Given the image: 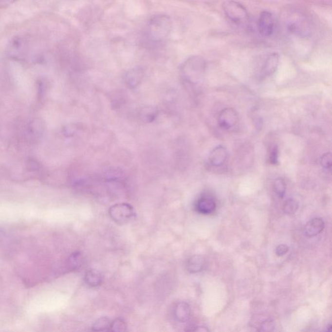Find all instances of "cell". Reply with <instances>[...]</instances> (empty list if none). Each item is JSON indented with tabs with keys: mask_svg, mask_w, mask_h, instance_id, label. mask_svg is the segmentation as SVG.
<instances>
[{
	"mask_svg": "<svg viewBox=\"0 0 332 332\" xmlns=\"http://www.w3.org/2000/svg\"><path fill=\"white\" fill-rule=\"evenodd\" d=\"M206 71V62L204 58L197 55L190 56L182 64L181 78L187 87H197L203 83Z\"/></svg>",
	"mask_w": 332,
	"mask_h": 332,
	"instance_id": "obj_1",
	"label": "cell"
},
{
	"mask_svg": "<svg viewBox=\"0 0 332 332\" xmlns=\"http://www.w3.org/2000/svg\"><path fill=\"white\" fill-rule=\"evenodd\" d=\"M45 124L39 118L27 119L17 127L16 135L23 143L34 145L38 143L44 135Z\"/></svg>",
	"mask_w": 332,
	"mask_h": 332,
	"instance_id": "obj_2",
	"label": "cell"
},
{
	"mask_svg": "<svg viewBox=\"0 0 332 332\" xmlns=\"http://www.w3.org/2000/svg\"><path fill=\"white\" fill-rule=\"evenodd\" d=\"M171 28V19L169 16L155 15L148 23V34L154 42H163L169 36Z\"/></svg>",
	"mask_w": 332,
	"mask_h": 332,
	"instance_id": "obj_3",
	"label": "cell"
},
{
	"mask_svg": "<svg viewBox=\"0 0 332 332\" xmlns=\"http://www.w3.org/2000/svg\"><path fill=\"white\" fill-rule=\"evenodd\" d=\"M29 50L28 37L17 35L12 37L6 46V53L12 59L22 61L27 57Z\"/></svg>",
	"mask_w": 332,
	"mask_h": 332,
	"instance_id": "obj_4",
	"label": "cell"
},
{
	"mask_svg": "<svg viewBox=\"0 0 332 332\" xmlns=\"http://www.w3.org/2000/svg\"><path fill=\"white\" fill-rule=\"evenodd\" d=\"M287 29L291 33L300 37L309 36L311 27L306 16L300 12H291L286 19Z\"/></svg>",
	"mask_w": 332,
	"mask_h": 332,
	"instance_id": "obj_5",
	"label": "cell"
},
{
	"mask_svg": "<svg viewBox=\"0 0 332 332\" xmlns=\"http://www.w3.org/2000/svg\"><path fill=\"white\" fill-rule=\"evenodd\" d=\"M222 9L227 18L236 24H243L247 22L249 18V13L247 9L239 2L224 1L222 3Z\"/></svg>",
	"mask_w": 332,
	"mask_h": 332,
	"instance_id": "obj_6",
	"label": "cell"
},
{
	"mask_svg": "<svg viewBox=\"0 0 332 332\" xmlns=\"http://www.w3.org/2000/svg\"><path fill=\"white\" fill-rule=\"evenodd\" d=\"M109 212L112 220L118 224L127 223L136 216L133 207L127 203L113 205L109 209Z\"/></svg>",
	"mask_w": 332,
	"mask_h": 332,
	"instance_id": "obj_7",
	"label": "cell"
},
{
	"mask_svg": "<svg viewBox=\"0 0 332 332\" xmlns=\"http://www.w3.org/2000/svg\"><path fill=\"white\" fill-rule=\"evenodd\" d=\"M219 126L224 130H230L237 126L239 122V115L233 108L222 109L218 115Z\"/></svg>",
	"mask_w": 332,
	"mask_h": 332,
	"instance_id": "obj_8",
	"label": "cell"
},
{
	"mask_svg": "<svg viewBox=\"0 0 332 332\" xmlns=\"http://www.w3.org/2000/svg\"><path fill=\"white\" fill-rule=\"evenodd\" d=\"M258 29L263 37H270L274 32V16L269 11L261 12L258 19Z\"/></svg>",
	"mask_w": 332,
	"mask_h": 332,
	"instance_id": "obj_9",
	"label": "cell"
},
{
	"mask_svg": "<svg viewBox=\"0 0 332 332\" xmlns=\"http://www.w3.org/2000/svg\"><path fill=\"white\" fill-rule=\"evenodd\" d=\"M144 71L141 67L132 68L124 74V81L130 89H135L143 81Z\"/></svg>",
	"mask_w": 332,
	"mask_h": 332,
	"instance_id": "obj_10",
	"label": "cell"
},
{
	"mask_svg": "<svg viewBox=\"0 0 332 332\" xmlns=\"http://www.w3.org/2000/svg\"><path fill=\"white\" fill-rule=\"evenodd\" d=\"M280 62V56L277 53H273L269 55L261 69V75L263 77H268L273 75L277 72Z\"/></svg>",
	"mask_w": 332,
	"mask_h": 332,
	"instance_id": "obj_11",
	"label": "cell"
},
{
	"mask_svg": "<svg viewBox=\"0 0 332 332\" xmlns=\"http://www.w3.org/2000/svg\"><path fill=\"white\" fill-rule=\"evenodd\" d=\"M195 210L200 214L208 215L214 212L216 208V203L212 197L203 196L197 200L195 205Z\"/></svg>",
	"mask_w": 332,
	"mask_h": 332,
	"instance_id": "obj_12",
	"label": "cell"
},
{
	"mask_svg": "<svg viewBox=\"0 0 332 332\" xmlns=\"http://www.w3.org/2000/svg\"><path fill=\"white\" fill-rule=\"evenodd\" d=\"M228 153L224 146H218L211 151L209 160L210 163L215 167L222 166L227 159Z\"/></svg>",
	"mask_w": 332,
	"mask_h": 332,
	"instance_id": "obj_13",
	"label": "cell"
},
{
	"mask_svg": "<svg viewBox=\"0 0 332 332\" xmlns=\"http://www.w3.org/2000/svg\"><path fill=\"white\" fill-rule=\"evenodd\" d=\"M325 226V222L321 218H314L306 224L304 232L308 237H314L323 232Z\"/></svg>",
	"mask_w": 332,
	"mask_h": 332,
	"instance_id": "obj_14",
	"label": "cell"
},
{
	"mask_svg": "<svg viewBox=\"0 0 332 332\" xmlns=\"http://www.w3.org/2000/svg\"><path fill=\"white\" fill-rule=\"evenodd\" d=\"M174 315L177 321L185 323L190 318V306L185 302H178L174 310Z\"/></svg>",
	"mask_w": 332,
	"mask_h": 332,
	"instance_id": "obj_15",
	"label": "cell"
},
{
	"mask_svg": "<svg viewBox=\"0 0 332 332\" xmlns=\"http://www.w3.org/2000/svg\"><path fill=\"white\" fill-rule=\"evenodd\" d=\"M158 116H159V110L157 107L151 106V105L142 107L138 113L140 120L146 124L153 122L157 118Z\"/></svg>",
	"mask_w": 332,
	"mask_h": 332,
	"instance_id": "obj_16",
	"label": "cell"
},
{
	"mask_svg": "<svg viewBox=\"0 0 332 332\" xmlns=\"http://www.w3.org/2000/svg\"><path fill=\"white\" fill-rule=\"evenodd\" d=\"M206 265V259L203 256L195 255L187 259L186 267L191 273H197L203 270Z\"/></svg>",
	"mask_w": 332,
	"mask_h": 332,
	"instance_id": "obj_17",
	"label": "cell"
},
{
	"mask_svg": "<svg viewBox=\"0 0 332 332\" xmlns=\"http://www.w3.org/2000/svg\"><path fill=\"white\" fill-rule=\"evenodd\" d=\"M85 281L86 284L89 285V286L95 288V287L100 286L102 283V275L95 269H90L85 273Z\"/></svg>",
	"mask_w": 332,
	"mask_h": 332,
	"instance_id": "obj_18",
	"label": "cell"
},
{
	"mask_svg": "<svg viewBox=\"0 0 332 332\" xmlns=\"http://www.w3.org/2000/svg\"><path fill=\"white\" fill-rule=\"evenodd\" d=\"M50 89V82L45 77L39 78L37 81V99L39 101L44 100Z\"/></svg>",
	"mask_w": 332,
	"mask_h": 332,
	"instance_id": "obj_19",
	"label": "cell"
},
{
	"mask_svg": "<svg viewBox=\"0 0 332 332\" xmlns=\"http://www.w3.org/2000/svg\"><path fill=\"white\" fill-rule=\"evenodd\" d=\"M82 263H83V257H82L81 254L77 252V253L72 254L68 258L66 266L70 271H75L81 266Z\"/></svg>",
	"mask_w": 332,
	"mask_h": 332,
	"instance_id": "obj_20",
	"label": "cell"
},
{
	"mask_svg": "<svg viewBox=\"0 0 332 332\" xmlns=\"http://www.w3.org/2000/svg\"><path fill=\"white\" fill-rule=\"evenodd\" d=\"M111 321L110 319L107 317H102L99 318L93 323L92 327V331L93 332H100L106 331L110 328Z\"/></svg>",
	"mask_w": 332,
	"mask_h": 332,
	"instance_id": "obj_21",
	"label": "cell"
},
{
	"mask_svg": "<svg viewBox=\"0 0 332 332\" xmlns=\"http://www.w3.org/2000/svg\"><path fill=\"white\" fill-rule=\"evenodd\" d=\"M127 323L122 318H117L114 321L111 322L110 332H126Z\"/></svg>",
	"mask_w": 332,
	"mask_h": 332,
	"instance_id": "obj_22",
	"label": "cell"
},
{
	"mask_svg": "<svg viewBox=\"0 0 332 332\" xmlns=\"http://www.w3.org/2000/svg\"><path fill=\"white\" fill-rule=\"evenodd\" d=\"M298 209V203L294 199H288L285 201L283 210L286 214L293 215L296 213Z\"/></svg>",
	"mask_w": 332,
	"mask_h": 332,
	"instance_id": "obj_23",
	"label": "cell"
},
{
	"mask_svg": "<svg viewBox=\"0 0 332 332\" xmlns=\"http://www.w3.org/2000/svg\"><path fill=\"white\" fill-rule=\"evenodd\" d=\"M273 187H274L275 192L276 193V194L278 195V197L283 198L284 196L285 193H286V184L284 179L278 178V179L275 180L274 184H273Z\"/></svg>",
	"mask_w": 332,
	"mask_h": 332,
	"instance_id": "obj_24",
	"label": "cell"
},
{
	"mask_svg": "<svg viewBox=\"0 0 332 332\" xmlns=\"http://www.w3.org/2000/svg\"><path fill=\"white\" fill-rule=\"evenodd\" d=\"M78 130H79V127L77 124H70L64 126L62 128L61 132L64 137L70 138L75 135Z\"/></svg>",
	"mask_w": 332,
	"mask_h": 332,
	"instance_id": "obj_25",
	"label": "cell"
},
{
	"mask_svg": "<svg viewBox=\"0 0 332 332\" xmlns=\"http://www.w3.org/2000/svg\"><path fill=\"white\" fill-rule=\"evenodd\" d=\"M275 325L274 321L271 319H267L266 321L263 322L258 332H273L275 331Z\"/></svg>",
	"mask_w": 332,
	"mask_h": 332,
	"instance_id": "obj_26",
	"label": "cell"
},
{
	"mask_svg": "<svg viewBox=\"0 0 332 332\" xmlns=\"http://www.w3.org/2000/svg\"><path fill=\"white\" fill-rule=\"evenodd\" d=\"M269 161L272 165H277L278 161V148L277 145H273L270 148L269 155Z\"/></svg>",
	"mask_w": 332,
	"mask_h": 332,
	"instance_id": "obj_27",
	"label": "cell"
},
{
	"mask_svg": "<svg viewBox=\"0 0 332 332\" xmlns=\"http://www.w3.org/2000/svg\"><path fill=\"white\" fill-rule=\"evenodd\" d=\"M321 165L324 168L331 169L332 166V156L331 153L324 154L321 158Z\"/></svg>",
	"mask_w": 332,
	"mask_h": 332,
	"instance_id": "obj_28",
	"label": "cell"
},
{
	"mask_svg": "<svg viewBox=\"0 0 332 332\" xmlns=\"http://www.w3.org/2000/svg\"><path fill=\"white\" fill-rule=\"evenodd\" d=\"M289 251V247L286 245L284 244H281L279 245L276 249V254L278 257H282L288 253Z\"/></svg>",
	"mask_w": 332,
	"mask_h": 332,
	"instance_id": "obj_29",
	"label": "cell"
},
{
	"mask_svg": "<svg viewBox=\"0 0 332 332\" xmlns=\"http://www.w3.org/2000/svg\"><path fill=\"white\" fill-rule=\"evenodd\" d=\"M190 332H210V331L206 327H197L191 331Z\"/></svg>",
	"mask_w": 332,
	"mask_h": 332,
	"instance_id": "obj_30",
	"label": "cell"
},
{
	"mask_svg": "<svg viewBox=\"0 0 332 332\" xmlns=\"http://www.w3.org/2000/svg\"><path fill=\"white\" fill-rule=\"evenodd\" d=\"M5 73L3 68L0 66V85H1L5 80Z\"/></svg>",
	"mask_w": 332,
	"mask_h": 332,
	"instance_id": "obj_31",
	"label": "cell"
},
{
	"mask_svg": "<svg viewBox=\"0 0 332 332\" xmlns=\"http://www.w3.org/2000/svg\"><path fill=\"white\" fill-rule=\"evenodd\" d=\"M324 332H332V325H330L327 330Z\"/></svg>",
	"mask_w": 332,
	"mask_h": 332,
	"instance_id": "obj_32",
	"label": "cell"
}]
</instances>
